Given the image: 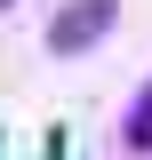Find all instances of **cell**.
<instances>
[{"instance_id": "cell-1", "label": "cell", "mask_w": 152, "mask_h": 160, "mask_svg": "<svg viewBox=\"0 0 152 160\" xmlns=\"http://www.w3.org/2000/svg\"><path fill=\"white\" fill-rule=\"evenodd\" d=\"M112 16H120L112 0H72V8H64V16L48 24V48H56V56H88L96 40L112 32Z\"/></svg>"}, {"instance_id": "cell-2", "label": "cell", "mask_w": 152, "mask_h": 160, "mask_svg": "<svg viewBox=\"0 0 152 160\" xmlns=\"http://www.w3.org/2000/svg\"><path fill=\"white\" fill-rule=\"evenodd\" d=\"M128 152H152V80H144V96L128 112Z\"/></svg>"}, {"instance_id": "cell-3", "label": "cell", "mask_w": 152, "mask_h": 160, "mask_svg": "<svg viewBox=\"0 0 152 160\" xmlns=\"http://www.w3.org/2000/svg\"><path fill=\"white\" fill-rule=\"evenodd\" d=\"M0 8H8V0H0Z\"/></svg>"}]
</instances>
